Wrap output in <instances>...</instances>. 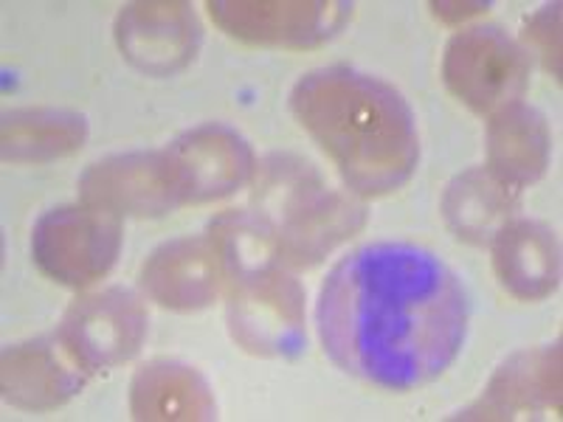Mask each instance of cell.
Returning <instances> with one entry per match:
<instances>
[{"mask_svg": "<svg viewBox=\"0 0 563 422\" xmlns=\"http://www.w3.org/2000/svg\"><path fill=\"white\" fill-rule=\"evenodd\" d=\"M206 9L229 37L296 52L333 40L352 14L344 0H211Z\"/></svg>", "mask_w": 563, "mask_h": 422, "instance_id": "cell-7", "label": "cell"}, {"mask_svg": "<svg viewBox=\"0 0 563 422\" xmlns=\"http://www.w3.org/2000/svg\"><path fill=\"white\" fill-rule=\"evenodd\" d=\"M493 270L501 288L521 301L555 293L561 279V245L555 231L532 220H512L493 240Z\"/></svg>", "mask_w": 563, "mask_h": 422, "instance_id": "cell-16", "label": "cell"}, {"mask_svg": "<svg viewBox=\"0 0 563 422\" xmlns=\"http://www.w3.org/2000/svg\"><path fill=\"white\" fill-rule=\"evenodd\" d=\"M184 206L211 203L234 195L254 175L251 144L229 124L209 122L164 147Z\"/></svg>", "mask_w": 563, "mask_h": 422, "instance_id": "cell-9", "label": "cell"}, {"mask_svg": "<svg viewBox=\"0 0 563 422\" xmlns=\"http://www.w3.org/2000/svg\"><path fill=\"white\" fill-rule=\"evenodd\" d=\"M431 9H434L437 18L442 20V23H449V26H460V23H465V20L476 18V14H485L487 3H462V0H442V3H431Z\"/></svg>", "mask_w": 563, "mask_h": 422, "instance_id": "cell-21", "label": "cell"}, {"mask_svg": "<svg viewBox=\"0 0 563 422\" xmlns=\"http://www.w3.org/2000/svg\"><path fill=\"white\" fill-rule=\"evenodd\" d=\"M442 79L462 104L490 115L521 99L530 54L499 26L462 29L445 48Z\"/></svg>", "mask_w": 563, "mask_h": 422, "instance_id": "cell-6", "label": "cell"}, {"mask_svg": "<svg viewBox=\"0 0 563 422\" xmlns=\"http://www.w3.org/2000/svg\"><path fill=\"white\" fill-rule=\"evenodd\" d=\"M487 167L501 184L521 192L536 184L550 167L552 133L550 124L536 108L519 102L490 113L487 122Z\"/></svg>", "mask_w": 563, "mask_h": 422, "instance_id": "cell-15", "label": "cell"}, {"mask_svg": "<svg viewBox=\"0 0 563 422\" xmlns=\"http://www.w3.org/2000/svg\"><path fill=\"white\" fill-rule=\"evenodd\" d=\"M130 411L147 422L214 420L218 403L209 384L192 366L155 360L141 366L130 384Z\"/></svg>", "mask_w": 563, "mask_h": 422, "instance_id": "cell-17", "label": "cell"}, {"mask_svg": "<svg viewBox=\"0 0 563 422\" xmlns=\"http://www.w3.org/2000/svg\"><path fill=\"white\" fill-rule=\"evenodd\" d=\"M290 110L361 198H384L415 175V113L384 79L346 65L310 70L290 90Z\"/></svg>", "mask_w": 563, "mask_h": 422, "instance_id": "cell-2", "label": "cell"}, {"mask_svg": "<svg viewBox=\"0 0 563 422\" xmlns=\"http://www.w3.org/2000/svg\"><path fill=\"white\" fill-rule=\"evenodd\" d=\"M88 371L65 349L59 335L12 344L3 349L0 389L7 403L23 411H52L82 391Z\"/></svg>", "mask_w": 563, "mask_h": 422, "instance_id": "cell-14", "label": "cell"}, {"mask_svg": "<svg viewBox=\"0 0 563 422\" xmlns=\"http://www.w3.org/2000/svg\"><path fill=\"white\" fill-rule=\"evenodd\" d=\"M561 417V344L516 352L496 369L485 395L460 420H544Z\"/></svg>", "mask_w": 563, "mask_h": 422, "instance_id": "cell-12", "label": "cell"}, {"mask_svg": "<svg viewBox=\"0 0 563 422\" xmlns=\"http://www.w3.org/2000/svg\"><path fill=\"white\" fill-rule=\"evenodd\" d=\"M256 214L271 225L276 256L285 268H310L366 223V209L330 189L310 164L274 155L256 169Z\"/></svg>", "mask_w": 563, "mask_h": 422, "instance_id": "cell-3", "label": "cell"}, {"mask_svg": "<svg viewBox=\"0 0 563 422\" xmlns=\"http://www.w3.org/2000/svg\"><path fill=\"white\" fill-rule=\"evenodd\" d=\"M79 198L113 218H164L184 206L164 147L90 164L79 178Z\"/></svg>", "mask_w": 563, "mask_h": 422, "instance_id": "cell-10", "label": "cell"}, {"mask_svg": "<svg viewBox=\"0 0 563 422\" xmlns=\"http://www.w3.org/2000/svg\"><path fill=\"white\" fill-rule=\"evenodd\" d=\"M88 138L82 115L68 110H14L3 119L7 164H48L77 153Z\"/></svg>", "mask_w": 563, "mask_h": 422, "instance_id": "cell-19", "label": "cell"}, {"mask_svg": "<svg viewBox=\"0 0 563 422\" xmlns=\"http://www.w3.org/2000/svg\"><path fill=\"white\" fill-rule=\"evenodd\" d=\"M316 324L327 358L350 378L411 391L440 378L460 355L467 296L434 251L369 243L327 274Z\"/></svg>", "mask_w": 563, "mask_h": 422, "instance_id": "cell-1", "label": "cell"}, {"mask_svg": "<svg viewBox=\"0 0 563 422\" xmlns=\"http://www.w3.org/2000/svg\"><path fill=\"white\" fill-rule=\"evenodd\" d=\"M198 14L180 0L128 3L115 18L122 57L147 77H173L192 63L200 45Z\"/></svg>", "mask_w": 563, "mask_h": 422, "instance_id": "cell-11", "label": "cell"}, {"mask_svg": "<svg viewBox=\"0 0 563 422\" xmlns=\"http://www.w3.org/2000/svg\"><path fill=\"white\" fill-rule=\"evenodd\" d=\"M229 330L260 358H294L305 349V290L285 265H268L229 285Z\"/></svg>", "mask_w": 563, "mask_h": 422, "instance_id": "cell-4", "label": "cell"}, {"mask_svg": "<svg viewBox=\"0 0 563 422\" xmlns=\"http://www.w3.org/2000/svg\"><path fill=\"white\" fill-rule=\"evenodd\" d=\"M119 251V218L85 203L45 211L32 231V256L37 268L68 288H88L108 276Z\"/></svg>", "mask_w": 563, "mask_h": 422, "instance_id": "cell-5", "label": "cell"}, {"mask_svg": "<svg viewBox=\"0 0 563 422\" xmlns=\"http://www.w3.org/2000/svg\"><path fill=\"white\" fill-rule=\"evenodd\" d=\"M65 349L85 371L128 364L147 338V310L124 288H108L77 299L57 330Z\"/></svg>", "mask_w": 563, "mask_h": 422, "instance_id": "cell-8", "label": "cell"}, {"mask_svg": "<svg viewBox=\"0 0 563 422\" xmlns=\"http://www.w3.org/2000/svg\"><path fill=\"white\" fill-rule=\"evenodd\" d=\"M519 192L501 184L490 169L474 167L456 175L442 195V218L456 237L490 245L516 220Z\"/></svg>", "mask_w": 563, "mask_h": 422, "instance_id": "cell-18", "label": "cell"}, {"mask_svg": "<svg viewBox=\"0 0 563 422\" xmlns=\"http://www.w3.org/2000/svg\"><path fill=\"white\" fill-rule=\"evenodd\" d=\"M525 37L538 48L552 77L561 79V7H544L532 14L525 26Z\"/></svg>", "mask_w": 563, "mask_h": 422, "instance_id": "cell-20", "label": "cell"}, {"mask_svg": "<svg viewBox=\"0 0 563 422\" xmlns=\"http://www.w3.org/2000/svg\"><path fill=\"white\" fill-rule=\"evenodd\" d=\"M141 288L161 308L189 313L209 308L225 288L223 263L209 234L169 240L141 268Z\"/></svg>", "mask_w": 563, "mask_h": 422, "instance_id": "cell-13", "label": "cell"}]
</instances>
